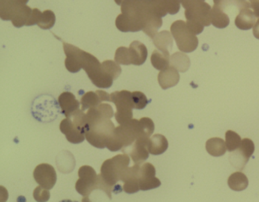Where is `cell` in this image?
Instances as JSON below:
<instances>
[{
	"mask_svg": "<svg viewBox=\"0 0 259 202\" xmlns=\"http://www.w3.org/2000/svg\"><path fill=\"white\" fill-rule=\"evenodd\" d=\"M116 26L122 32L143 31L153 39L162 26V17L153 10L148 0H124Z\"/></svg>",
	"mask_w": 259,
	"mask_h": 202,
	"instance_id": "6da1fadb",
	"label": "cell"
},
{
	"mask_svg": "<svg viewBox=\"0 0 259 202\" xmlns=\"http://www.w3.org/2000/svg\"><path fill=\"white\" fill-rule=\"evenodd\" d=\"M113 115V108L106 103L88 111L84 131L86 140L91 145L98 149L107 147V141L116 127L111 121Z\"/></svg>",
	"mask_w": 259,
	"mask_h": 202,
	"instance_id": "7a4b0ae2",
	"label": "cell"
},
{
	"mask_svg": "<svg viewBox=\"0 0 259 202\" xmlns=\"http://www.w3.org/2000/svg\"><path fill=\"white\" fill-rule=\"evenodd\" d=\"M141 136H151L142 119L130 120L124 124L115 127L114 131L109 138L107 148L110 151L116 152L128 147Z\"/></svg>",
	"mask_w": 259,
	"mask_h": 202,
	"instance_id": "3957f363",
	"label": "cell"
},
{
	"mask_svg": "<svg viewBox=\"0 0 259 202\" xmlns=\"http://www.w3.org/2000/svg\"><path fill=\"white\" fill-rule=\"evenodd\" d=\"M79 179L75 183V189L80 194L84 197V200H89V195L95 190L99 189L104 191L108 196L109 198H112L113 188L107 185L101 177V174H97L96 171L89 165H83L78 170Z\"/></svg>",
	"mask_w": 259,
	"mask_h": 202,
	"instance_id": "277c9868",
	"label": "cell"
},
{
	"mask_svg": "<svg viewBox=\"0 0 259 202\" xmlns=\"http://www.w3.org/2000/svg\"><path fill=\"white\" fill-rule=\"evenodd\" d=\"M130 158L128 155H116L111 159L104 161L101 165V176L103 180L114 189L115 185L122 181L128 171Z\"/></svg>",
	"mask_w": 259,
	"mask_h": 202,
	"instance_id": "5b68a950",
	"label": "cell"
},
{
	"mask_svg": "<svg viewBox=\"0 0 259 202\" xmlns=\"http://www.w3.org/2000/svg\"><path fill=\"white\" fill-rule=\"evenodd\" d=\"M82 69L97 87L108 89L113 85L114 80L104 71L99 60L86 51L83 54Z\"/></svg>",
	"mask_w": 259,
	"mask_h": 202,
	"instance_id": "8992f818",
	"label": "cell"
},
{
	"mask_svg": "<svg viewBox=\"0 0 259 202\" xmlns=\"http://www.w3.org/2000/svg\"><path fill=\"white\" fill-rule=\"evenodd\" d=\"M171 34L175 39L177 48L182 52H193L198 48V40L183 20L174 22L170 27Z\"/></svg>",
	"mask_w": 259,
	"mask_h": 202,
	"instance_id": "52a82bcc",
	"label": "cell"
},
{
	"mask_svg": "<svg viewBox=\"0 0 259 202\" xmlns=\"http://www.w3.org/2000/svg\"><path fill=\"white\" fill-rule=\"evenodd\" d=\"M110 102L116 106L114 116L118 124H124L133 119V92L127 90L113 92L110 94Z\"/></svg>",
	"mask_w": 259,
	"mask_h": 202,
	"instance_id": "ba28073f",
	"label": "cell"
},
{
	"mask_svg": "<svg viewBox=\"0 0 259 202\" xmlns=\"http://www.w3.org/2000/svg\"><path fill=\"white\" fill-rule=\"evenodd\" d=\"M210 12L211 7L209 4L201 2L186 9L185 16L187 22H195L204 27L209 26L211 24Z\"/></svg>",
	"mask_w": 259,
	"mask_h": 202,
	"instance_id": "9c48e42d",
	"label": "cell"
},
{
	"mask_svg": "<svg viewBox=\"0 0 259 202\" xmlns=\"http://www.w3.org/2000/svg\"><path fill=\"white\" fill-rule=\"evenodd\" d=\"M150 138L146 136H141L128 147L122 149V153L131 156L133 162L136 163L142 164L149 157L148 143Z\"/></svg>",
	"mask_w": 259,
	"mask_h": 202,
	"instance_id": "30bf717a",
	"label": "cell"
},
{
	"mask_svg": "<svg viewBox=\"0 0 259 202\" xmlns=\"http://www.w3.org/2000/svg\"><path fill=\"white\" fill-rule=\"evenodd\" d=\"M155 167L149 162L141 164L139 170V187L141 191L154 189L161 185V182L156 177Z\"/></svg>",
	"mask_w": 259,
	"mask_h": 202,
	"instance_id": "8fae6325",
	"label": "cell"
},
{
	"mask_svg": "<svg viewBox=\"0 0 259 202\" xmlns=\"http://www.w3.org/2000/svg\"><path fill=\"white\" fill-rule=\"evenodd\" d=\"M34 178L39 185L51 190L57 183V176L55 169L48 163H41L37 165L34 171Z\"/></svg>",
	"mask_w": 259,
	"mask_h": 202,
	"instance_id": "7c38bea8",
	"label": "cell"
},
{
	"mask_svg": "<svg viewBox=\"0 0 259 202\" xmlns=\"http://www.w3.org/2000/svg\"><path fill=\"white\" fill-rule=\"evenodd\" d=\"M63 49L66 56L65 66L67 71L72 74L79 72L82 69L84 51L66 42H63Z\"/></svg>",
	"mask_w": 259,
	"mask_h": 202,
	"instance_id": "4fadbf2b",
	"label": "cell"
},
{
	"mask_svg": "<svg viewBox=\"0 0 259 202\" xmlns=\"http://www.w3.org/2000/svg\"><path fill=\"white\" fill-rule=\"evenodd\" d=\"M60 129L66 135L67 141L72 144H81L86 139L84 128L77 125L70 118H66L61 121Z\"/></svg>",
	"mask_w": 259,
	"mask_h": 202,
	"instance_id": "5bb4252c",
	"label": "cell"
},
{
	"mask_svg": "<svg viewBox=\"0 0 259 202\" xmlns=\"http://www.w3.org/2000/svg\"><path fill=\"white\" fill-rule=\"evenodd\" d=\"M154 11L160 17L175 15L180 11V0H148Z\"/></svg>",
	"mask_w": 259,
	"mask_h": 202,
	"instance_id": "9a60e30c",
	"label": "cell"
},
{
	"mask_svg": "<svg viewBox=\"0 0 259 202\" xmlns=\"http://www.w3.org/2000/svg\"><path fill=\"white\" fill-rule=\"evenodd\" d=\"M141 164L136 163L133 166L130 167L125 176L122 179L123 182L122 189L128 194H134L140 190L139 187V170Z\"/></svg>",
	"mask_w": 259,
	"mask_h": 202,
	"instance_id": "2e32d148",
	"label": "cell"
},
{
	"mask_svg": "<svg viewBox=\"0 0 259 202\" xmlns=\"http://www.w3.org/2000/svg\"><path fill=\"white\" fill-rule=\"evenodd\" d=\"M238 151L235 154H231L232 156H234L233 161H236L237 164L236 165V168L242 170L244 168L242 165V162H243L244 165L247 163L249 158L252 156L254 152V144L251 140L248 138H245L242 140L240 146L237 149Z\"/></svg>",
	"mask_w": 259,
	"mask_h": 202,
	"instance_id": "e0dca14e",
	"label": "cell"
},
{
	"mask_svg": "<svg viewBox=\"0 0 259 202\" xmlns=\"http://www.w3.org/2000/svg\"><path fill=\"white\" fill-rule=\"evenodd\" d=\"M110 95L103 90L88 92L81 98V110L86 111L100 106L102 102H110Z\"/></svg>",
	"mask_w": 259,
	"mask_h": 202,
	"instance_id": "ac0fdd59",
	"label": "cell"
},
{
	"mask_svg": "<svg viewBox=\"0 0 259 202\" xmlns=\"http://www.w3.org/2000/svg\"><path fill=\"white\" fill-rule=\"evenodd\" d=\"M28 3V0H0V17L4 21H11L15 13Z\"/></svg>",
	"mask_w": 259,
	"mask_h": 202,
	"instance_id": "d6986e66",
	"label": "cell"
},
{
	"mask_svg": "<svg viewBox=\"0 0 259 202\" xmlns=\"http://www.w3.org/2000/svg\"><path fill=\"white\" fill-rule=\"evenodd\" d=\"M59 105L66 118H70L74 112L79 109L80 103L70 92H64L59 96Z\"/></svg>",
	"mask_w": 259,
	"mask_h": 202,
	"instance_id": "ffe728a7",
	"label": "cell"
},
{
	"mask_svg": "<svg viewBox=\"0 0 259 202\" xmlns=\"http://www.w3.org/2000/svg\"><path fill=\"white\" fill-rule=\"evenodd\" d=\"M179 71L169 65L167 68L160 71L157 80L160 87L163 89H167L177 86L180 82Z\"/></svg>",
	"mask_w": 259,
	"mask_h": 202,
	"instance_id": "44dd1931",
	"label": "cell"
},
{
	"mask_svg": "<svg viewBox=\"0 0 259 202\" xmlns=\"http://www.w3.org/2000/svg\"><path fill=\"white\" fill-rule=\"evenodd\" d=\"M256 16L251 9L244 8L239 11L235 19V25L240 30H249L254 27L256 22Z\"/></svg>",
	"mask_w": 259,
	"mask_h": 202,
	"instance_id": "7402d4cb",
	"label": "cell"
},
{
	"mask_svg": "<svg viewBox=\"0 0 259 202\" xmlns=\"http://www.w3.org/2000/svg\"><path fill=\"white\" fill-rule=\"evenodd\" d=\"M132 64L141 66L145 63L148 57V49L146 46L139 41L132 42L130 46Z\"/></svg>",
	"mask_w": 259,
	"mask_h": 202,
	"instance_id": "603a6c76",
	"label": "cell"
},
{
	"mask_svg": "<svg viewBox=\"0 0 259 202\" xmlns=\"http://www.w3.org/2000/svg\"><path fill=\"white\" fill-rule=\"evenodd\" d=\"M168 144L167 139L163 135L154 134L151 137L148 143V150L151 154L157 156V155L163 154L167 150Z\"/></svg>",
	"mask_w": 259,
	"mask_h": 202,
	"instance_id": "cb8c5ba5",
	"label": "cell"
},
{
	"mask_svg": "<svg viewBox=\"0 0 259 202\" xmlns=\"http://www.w3.org/2000/svg\"><path fill=\"white\" fill-rule=\"evenodd\" d=\"M153 43L160 51L169 52L172 51L174 45L172 34L168 31H162L157 33L153 38Z\"/></svg>",
	"mask_w": 259,
	"mask_h": 202,
	"instance_id": "d4e9b609",
	"label": "cell"
},
{
	"mask_svg": "<svg viewBox=\"0 0 259 202\" xmlns=\"http://www.w3.org/2000/svg\"><path fill=\"white\" fill-rule=\"evenodd\" d=\"M210 21L213 26L218 28H224L230 24V18L224 10L218 6L213 5L210 12Z\"/></svg>",
	"mask_w": 259,
	"mask_h": 202,
	"instance_id": "484cf974",
	"label": "cell"
},
{
	"mask_svg": "<svg viewBox=\"0 0 259 202\" xmlns=\"http://www.w3.org/2000/svg\"><path fill=\"white\" fill-rule=\"evenodd\" d=\"M64 153L65 151H63L57 156V164L60 172L66 174L75 169V161L70 152L66 151V154Z\"/></svg>",
	"mask_w": 259,
	"mask_h": 202,
	"instance_id": "4316f807",
	"label": "cell"
},
{
	"mask_svg": "<svg viewBox=\"0 0 259 202\" xmlns=\"http://www.w3.org/2000/svg\"><path fill=\"white\" fill-rule=\"evenodd\" d=\"M206 150L209 154L213 156H223L225 154L227 151V146H226V142L220 138H213L209 139L206 142Z\"/></svg>",
	"mask_w": 259,
	"mask_h": 202,
	"instance_id": "83f0119b",
	"label": "cell"
},
{
	"mask_svg": "<svg viewBox=\"0 0 259 202\" xmlns=\"http://www.w3.org/2000/svg\"><path fill=\"white\" fill-rule=\"evenodd\" d=\"M151 62L152 66L157 71H163L169 66L170 56L169 52L155 50L151 54Z\"/></svg>",
	"mask_w": 259,
	"mask_h": 202,
	"instance_id": "f1b7e54d",
	"label": "cell"
},
{
	"mask_svg": "<svg viewBox=\"0 0 259 202\" xmlns=\"http://www.w3.org/2000/svg\"><path fill=\"white\" fill-rule=\"evenodd\" d=\"M229 187L235 191H241L248 187V180L245 174L241 172H236L230 175L227 181Z\"/></svg>",
	"mask_w": 259,
	"mask_h": 202,
	"instance_id": "f546056e",
	"label": "cell"
},
{
	"mask_svg": "<svg viewBox=\"0 0 259 202\" xmlns=\"http://www.w3.org/2000/svg\"><path fill=\"white\" fill-rule=\"evenodd\" d=\"M32 10L27 5H24L23 7H21L20 10L16 12L13 16L11 20L13 25L16 28H22L25 25L27 26L31 18Z\"/></svg>",
	"mask_w": 259,
	"mask_h": 202,
	"instance_id": "4dcf8cb0",
	"label": "cell"
},
{
	"mask_svg": "<svg viewBox=\"0 0 259 202\" xmlns=\"http://www.w3.org/2000/svg\"><path fill=\"white\" fill-rule=\"evenodd\" d=\"M169 65L174 66L179 72L185 73L190 66V60L184 52H176L170 57Z\"/></svg>",
	"mask_w": 259,
	"mask_h": 202,
	"instance_id": "1f68e13d",
	"label": "cell"
},
{
	"mask_svg": "<svg viewBox=\"0 0 259 202\" xmlns=\"http://www.w3.org/2000/svg\"><path fill=\"white\" fill-rule=\"evenodd\" d=\"M56 16L54 12L51 10H46L40 15L37 25L42 29H51L55 25Z\"/></svg>",
	"mask_w": 259,
	"mask_h": 202,
	"instance_id": "d6a6232c",
	"label": "cell"
},
{
	"mask_svg": "<svg viewBox=\"0 0 259 202\" xmlns=\"http://www.w3.org/2000/svg\"><path fill=\"white\" fill-rule=\"evenodd\" d=\"M213 5L221 7L222 10H226L229 7H235L239 9L240 11L242 9H249V4L248 1H242V0H213Z\"/></svg>",
	"mask_w": 259,
	"mask_h": 202,
	"instance_id": "836d02e7",
	"label": "cell"
},
{
	"mask_svg": "<svg viewBox=\"0 0 259 202\" xmlns=\"http://www.w3.org/2000/svg\"><path fill=\"white\" fill-rule=\"evenodd\" d=\"M226 146L228 151L233 152L237 150L240 146L242 140L240 136L233 130L226 132Z\"/></svg>",
	"mask_w": 259,
	"mask_h": 202,
	"instance_id": "e575fe53",
	"label": "cell"
},
{
	"mask_svg": "<svg viewBox=\"0 0 259 202\" xmlns=\"http://www.w3.org/2000/svg\"><path fill=\"white\" fill-rule=\"evenodd\" d=\"M101 65L104 71L114 80L118 79L122 73V69L119 63L113 60H105L101 63Z\"/></svg>",
	"mask_w": 259,
	"mask_h": 202,
	"instance_id": "d590c367",
	"label": "cell"
},
{
	"mask_svg": "<svg viewBox=\"0 0 259 202\" xmlns=\"http://www.w3.org/2000/svg\"><path fill=\"white\" fill-rule=\"evenodd\" d=\"M115 61L119 64L128 65L132 64L131 56H130V48L125 47H120L116 50L114 57Z\"/></svg>",
	"mask_w": 259,
	"mask_h": 202,
	"instance_id": "8d00e7d4",
	"label": "cell"
},
{
	"mask_svg": "<svg viewBox=\"0 0 259 202\" xmlns=\"http://www.w3.org/2000/svg\"><path fill=\"white\" fill-rule=\"evenodd\" d=\"M148 102L146 95L143 92L135 91L133 92V108L137 110H142L148 106Z\"/></svg>",
	"mask_w": 259,
	"mask_h": 202,
	"instance_id": "74e56055",
	"label": "cell"
},
{
	"mask_svg": "<svg viewBox=\"0 0 259 202\" xmlns=\"http://www.w3.org/2000/svg\"><path fill=\"white\" fill-rule=\"evenodd\" d=\"M33 195L37 201H48L51 197V193H50L49 190L46 189L40 185L34 189Z\"/></svg>",
	"mask_w": 259,
	"mask_h": 202,
	"instance_id": "f35d334b",
	"label": "cell"
},
{
	"mask_svg": "<svg viewBox=\"0 0 259 202\" xmlns=\"http://www.w3.org/2000/svg\"><path fill=\"white\" fill-rule=\"evenodd\" d=\"M249 9L254 12L256 17L259 18V0H248Z\"/></svg>",
	"mask_w": 259,
	"mask_h": 202,
	"instance_id": "ab89813d",
	"label": "cell"
},
{
	"mask_svg": "<svg viewBox=\"0 0 259 202\" xmlns=\"http://www.w3.org/2000/svg\"><path fill=\"white\" fill-rule=\"evenodd\" d=\"M180 4L185 10L199 3L204 2V0H180Z\"/></svg>",
	"mask_w": 259,
	"mask_h": 202,
	"instance_id": "60d3db41",
	"label": "cell"
},
{
	"mask_svg": "<svg viewBox=\"0 0 259 202\" xmlns=\"http://www.w3.org/2000/svg\"><path fill=\"white\" fill-rule=\"evenodd\" d=\"M253 35H254L256 39H259V18L256 21L255 24H254V27H253Z\"/></svg>",
	"mask_w": 259,
	"mask_h": 202,
	"instance_id": "b9f144b4",
	"label": "cell"
},
{
	"mask_svg": "<svg viewBox=\"0 0 259 202\" xmlns=\"http://www.w3.org/2000/svg\"><path fill=\"white\" fill-rule=\"evenodd\" d=\"M115 3H116L117 5H121L123 2L124 0H114Z\"/></svg>",
	"mask_w": 259,
	"mask_h": 202,
	"instance_id": "7bdbcfd3",
	"label": "cell"
},
{
	"mask_svg": "<svg viewBox=\"0 0 259 202\" xmlns=\"http://www.w3.org/2000/svg\"><path fill=\"white\" fill-rule=\"evenodd\" d=\"M242 1H248V0H242Z\"/></svg>",
	"mask_w": 259,
	"mask_h": 202,
	"instance_id": "ee69618b",
	"label": "cell"
}]
</instances>
